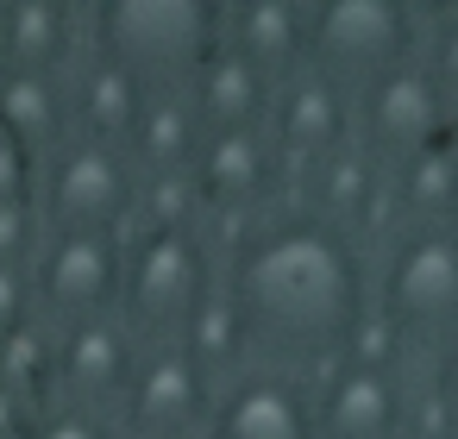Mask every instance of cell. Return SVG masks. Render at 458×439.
Instances as JSON below:
<instances>
[{"mask_svg":"<svg viewBox=\"0 0 458 439\" xmlns=\"http://www.w3.org/2000/svg\"><path fill=\"white\" fill-rule=\"evenodd\" d=\"M220 301L245 333L251 364L327 370L370 320V251L283 201L220 251Z\"/></svg>","mask_w":458,"mask_h":439,"instance_id":"obj_1","label":"cell"},{"mask_svg":"<svg viewBox=\"0 0 458 439\" xmlns=\"http://www.w3.org/2000/svg\"><path fill=\"white\" fill-rule=\"evenodd\" d=\"M220 295V251L201 220H139L120 239V326L139 345H176Z\"/></svg>","mask_w":458,"mask_h":439,"instance_id":"obj_2","label":"cell"},{"mask_svg":"<svg viewBox=\"0 0 458 439\" xmlns=\"http://www.w3.org/2000/svg\"><path fill=\"white\" fill-rule=\"evenodd\" d=\"M89 57L126 70L145 95H176L220 51L214 0H95L82 13Z\"/></svg>","mask_w":458,"mask_h":439,"instance_id":"obj_3","label":"cell"},{"mask_svg":"<svg viewBox=\"0 0 458 439\" xmlns=\"http://www.w3.org/2000/svg\"><path fill=\"white\" fill-rule=\"evenodd\" d=\"M370 314L402 351H439L458 333V232L395 226L383 257H370Z\"/></svg>","mask_w":458,"mask_h":439,"instance_id":"obj_4","label":"cell"},{"mask_svg":"<svg viewBox=\"0 0 458 439\" xmlns=\"http://www.w3.org/2000/svg\"><path fill=\"white\" fill-rule=\"evenodd\" d=\"M139 207H145V182L114 145L70 139L38 164L32 214L45 239H126L139 226Z\"/></svg>","mask_w":458,"mask_h":439,"instance_id":"obj_5","label":"cell"},{"mask_svg":"<svg viewBox=\"0 0 458 439\" xmlns=\"http://www.w3.org/2000/svg\"><path fill=\"white\" fill-rule=\"evenodd\" d=\"M427 13L408 0H320L308 7V70L358 95L377 76L420 63Z\"/></svg>","mask_w":458,"mask_h":439,"instance_id":"obj_6","label":"cell"},{"mask_svg":"<svg viewBox=\"0 0 458 439\" xmlns=\"http://www.w3.org/2000/svg\"><path fill=\"white\" fill-rule=\"evenodd\" d=\"M414 395L395 351H345L314 370V433L320 439H408Z\"/></svg>","mask_w":458,"mask_h":439,"instance_id":"obj_7","label":"cell"},{"mask_svg":"<svg viewBox=\"0 0 458 439\" xmlns=\"http://www.w3.org/2000/svg\"><path fill=\"white\" fill-rule=\"evenodd\" d=\"M452 126H458V114L445 107V95L433 89V76L420 63H402L352 95V145L364 157H377L383 170H402L408 157L439 145Z\"/></svg>","mask_w":458,"mask_h":439,"instance_id":"obj_8","label":"cell"},{"mask_svg":"<svg viewBox=\"0 0 458 439\" xmlns=\"http://www.w3.org/2000/svg\"><path fill=\"white\" fill-rule=\"evenodd\" d=\"M26 289L51 333L120 320V239H38Z\"/></svg>","mask_w":458,"mask_h":439,"instance_id":"obj_9","label":"cell"},{"mask_svg":"<svg viewBox=\"0 0 458 439\" xmlns=\"http://www.w3.org/2000/svg\"><path fill=\"white\" fill-rule=\"evenodd\" d=\"M214 389L220 383L201 370V358L182 339L145 345L132 364V383L114 408V426H120V439H201Z\"/></svg>","mask_w":458,"mask_h":439,"instance_id":"obj_10","label":"cell"},{"mask_svg":"<svg viewBox=\"0 0 458 439\" xmlns=\"http://www.w3.org/2000/svg\"><path fill=\"white\" fill-rule=\"evenodd\" d=\"M295 170L283 164V151L270 145V132H226V139H201L195 170H189V201L201 220L226 214L258 226L264 214H276L289 201Z\"/></svg>","mask_w":458,"mask_h":439,"instance_id":"obj_11","label":"cell"},{"mask_svg":"<svg viewBox=\"0 0 458 439\" xmlns=\"http://www.w3.org/2000/svg\"><path fill=\"white\" fill-rule=\"evenodd\" d=\"M201 439H320L314 433V383L276 364H245L214 389Z\"/></svg>","mask_w":458,"mask_h":439,"instance_id":"obj_12","label":"cell"},{"mask_svg":"<svg viewBox=\"0 0 458 439\" xmlns=\"http://www.w3.org/2000/svg\"><path fill=\"white\" fill-rule=\"evenodd\" d=\"M139 351L145 345L120 320H95V326L57 333V401L51 408H89V414L114 420V408H120V395L132 383Z\"/></svg>","mask_w":458,"mask_h":439,"instance_id":"obj_13","label":"cell"},{"mask_svg":"<svg viewBox=\"0 0 458 439\" xmlns=\"http://www.w3.org/2000/svg\"><path fill=\"white\" fill-rule=\"evenodd\" d=\"M264 132H270V145L283 151L289 170H308V164L352 145V95L333 89L327 76L301 70V76L276 82V107H270Z\"/></svg>","mask_w":458,"mask_h":439,"instance_id":"obj_14","label":"cell"},{"mask_svg":"<svg viewBox=\"0 0 458 439\" xmlns=\"http://www.w3.org/2000/svg\"><path fill=\"white\" fill-rule=\"evenodd\" d=\"M89 51V26L70 0H0V70L70 76Z\"/></svg>","mask_w":458,"mask_h":439,"instance_id":"obj_15","label":"cell"},{"mask_svg":"<svg viewBox=\"0 0 458 439\" xmlns=\"http://www.w3.org/2000/svg\"><path fill=\"white\" fill-rule=\"evenodd\" d=\"M220 45L239 51L270 82L301 76L308 70V0H226Z\"/></svg>","mask_w":458,"mask_h":439,"instance_id":"obj_16","label":"cell"},{"mask_svg":"<svg viewBox=\"0 0 458 439\" xmlns=\"http://www.w3.org/2000/svg\"><path fill=\"white\" fill-rule=\"evenodd\" d=\"M295 176H301L295 207H308L314 220L339 226V232H352V239L364 245L370 214L389 201V170H383L377 157H364L358 145H345V151H333V157H320V164H308V170H295Z\"/></svg>","mask_w":458,"mask_h":439,"instance_id":"obj_17","label":"cell"},{"mask_svg":"<svg viewBox=\"0 0 458 439\" xmlns=\"http://www.w3.org/2000/svg\"><path fill=\"white\" fill-rule=\"evenodd\" d=\"M189 107L201 120L208 139H226V132H264L270 126V107H276V82L264 70H251L239 51H214L195 76H189Z\"/></svg>","mask_w":458,"mask_h":439,"instance_id":"obj_18","label":"cell"},{"mask_svg":"<svg viewBox=\"0 0 458 439\" xmlns=\"http://www.w3.org/2000/svg\"><path fill=\"white\" fill-rule=\"evenodd\" d=\"M201 120H195V107H189V95L176 89V95H145V107H139V120H132V132H126V164L139 170V182L151 189H164V182H189V170H195V151H201Z\"/></svg>","mask_w":458,"mask_h":439,"instance_id":"obj_19","label":"cell"},{"mask_svg":"<svg viewBox=\"0 0 458 439\" xmlns=\"http://www.w3.org/2000/svg\"><path fill=\"white\" fill-rule=\"evenodd\" d=\"M0 139L20 157L45 164L57 145L76 139L70 126V76H20L0 70Z\"/></svg>","mask_w":458,"mask_h":439,"instance_id":"obj_20","label":"cell"},{"mask_svg":"<svg viewBox=\"0 0 458 439\" xmlns=\"http://www.w3.org/2000/svg\"><path fill=\"white\" fill-rule=\"evenodd\" d=\"M389 207H395V226L458 232V126L420 157H408L402 170H389Z\"/></svg>","mask_w":458,"mask_h":439,"instance_id":"obj_21","label":"cell"},{"mask_svg":"<svg viewBox=\"0 0 458 439\" xmlns=\"http://www.w3.org/2000/svg\"><path fill=\"white\" fill-rule=\"evenodd\" d=\"M139 107H145V89L126 70H114V63L82 51V63L70 70V126H76V139H95V145L120 151L132 120H139Z\"/></svg>","mask_w":458,"mask_h":439,"instance_id":"obj_22","label":"cell"},{"mask_svg":"<svg viewBox=\"0 0 458 439\" xmlns=\"http://www.w3.org/2000/svg\"><path fill=\"white\" fill-rule=\"evenodd\" d=\"M0 401H20L26 420L57 401V333L38 314L0 333Z\"/></svg>","mask_w":458,"mask_h":439,"instance_id":"obj_23","label":"cell"},{"mask_svg":"<svg viewBox=\"0 0 458 439\" xmlns=\"http://www.w3.org/2000/svg\"><path fill=\"white\" fill-rule=\"evenodd\" d=\"M420 70L433 76V89L445 95V107L458 114V7L427 20V45H420Z\"/></svg>","mask_w":458,"mask_h":439,"instance_id":"obj_24","label":"cell"},{"mask_svg":"<svg viewBox=\"0 0 458 439\" xmlns=\"http://www.w3.org/2000/svg\"><path fill=\"white\" fill-rule=\"evenodd\" d=\"M20 439H120V426L107 414H89V408H38Z\"/></svg>","mask_w":458,"mask_h":439,"instance_id":"obj_25","label":"cell"},{"mask_svg":"<svg viewBox=\"0 0 458 439\" xmlns=\"http://www.w3.org/2000/svg\"><path fill=\"white\" fill-rule=\"evenodd\" d=\"M427 408L452 426V439H458V333L439 345V351H427Z\"/></svg>","mask_w":458,"mask_h":439,"instance_id":"obj_26","label":"cell"},{"mask_svg":"<svg viewBox=\"0 0 458 439\" xmlns=\"http://www.w3.org/2000/svg\"><path fill=\"white\" fill-rule=\"evenodd\" d=\"M38 214L32 207H0V270H26L38 251Z\"/></svg>","mask_w":458,"mask_h":439,"instance_id":"obj_27","label":"cell"},{"mask_svg":"<svg viewBox=\"0 0 458 439\" xmlns=\"http://www.w3.org/2000/svg\"><path fill=\"white\" fill-rule=\"evenodd\" d=\"M32 182H38V164L0 139V207H32Z\"/></svg>","mask_w":458,"mask_h":439,"instance_id":"obj_28","label":"cell"}]
</instances>
